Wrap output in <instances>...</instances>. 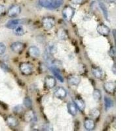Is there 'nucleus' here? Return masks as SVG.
<instances>
[{
    "label": "nucleus",
    "mask_w": 131,
    "mask_h": 131,
    "mask_svg": "<svg viewBox=\"0 0 131 131\" xmlns=\"http://www.w3.org/2000/svg\"><path fill=\"white\" fill-rule=\"evenodd\" d=\"M75 10L72 7L66 6L62 10V16L64 19L67 21H70L73 18Z\"/></svg>",
    "instance_id": "1"
},
{
    "label": "nucleus",
    "mask_w": 131,
    "mask_h": 131,
    "mask_svg": "<svg viewBox=\"0 0 131 131\" xmlns=\"http://www.w3.org/2000/svg\"><path fill=\"white\" fill-rule=\"evenodd\" d=\"M20 70L25 75H29L32 73L33 67L29 63L23 62L20 64Z\"/></svg>",
    "instance_id": "2"
},
{
    "label": "nucleus",
    "mask_w": 131,
    "mask_h": 131,
    "mask_svg": "<svg viewBox=\"0 0 131 131\" xmlns=\"http://www.w3.org/2000/svg\"><path fill=\"white\" fill-rule=\"evenodd\" d=\"M42 24L45 30H51L55 25V20L52 17H45L42 20Z\"/></svg>",
    "instance_id": "3"
},
{
    "label": "nucleus",
    "mask_w": 131,
    "mask_h": 131,
    "mask_svg": "<svg viewBox=\"0 0 131 131\" xmlns=\"http://www.w3.org/2000/svg\"><path fill=\"white\" fill-rule=\"evenodd\" d=\"M21 12V8L18 5H14L10 7L8 10V16L10 17H16L20 15Z\"/></svg>",
    "instance_id": "4"
},
{
    "label": "nucleus",
    "mask_w": 131,
    "mask_h": 131,
    "mask_svg": "<svg viewBox=\"0 0 131 131\" xmlns=\"http://www.w3.org/2000/svg\"><path fill=\"white\" fill-rule=\"evenodd\" d=\"M97 31L99 34L102 35L103 36H107L110 33V30L108 27L104 24H99L97 27Z\"/></svg>",
    "instance_id": "5"
},
{
    "label": "nucleus",
    "mask_w": 131,
    "mask_h": 131,
    "mask_svg": "<svg viewBox=\"0 0 131 131\" xmlns=\"http://www.w3.org/2000/svg\"><path fill=\"white\" fill-rule=\"evenodd\" d=\"M10 49L14 52H20L24 49V44L21 42H15L10 45Z\"/></svg>",
    "instance_id": "6"
},
{
    "label": "nucleus",
    "mask_w": 131,
    "mask_h": 131,
    "mask_svg": "<svg viewBox=\"0 0 131 131\" xmlns=\"http://www.w3.org/2000/svg\"><path fill=\"white\" fill-rule=\"evenodd\" d=\"M45 83L48 89H52L56 86L57 81L52 76H47L45 79Z\"/></svg>",
    "instance_id": "7"
},
{
    "label": "nucleus",
    "mask_w": 131,
    "mask_h": 131,
    "mask_svg": "<svg viewBox=\"0 0 131 131\" xmlns=\"http://www.w3.org/2000/svg\"><path fill=\"white\" fill-rule=\"evenodd\" d=\"M104 89L106 91V92L112 94L115 90V83L113 81L106 82L104 85Z\"/></svg>",
    "instance_id": "8"
},
{
    "label": "nucleus",
    "mask_w": 131,
    "mask_h": 131,
    "mask_svg": "<svg viewBox=\"0 0 131 131\" xmlns=\"http://www.w3.org/2000/svg\"><path fill=\"white\" fill-rule=\"evenodd\" d=\"M68 81L70 85H73V86H78L80 83L81 78L78 75H72L69 76L68 78Z\"/></svg>",
    "instance_id": "9"
},
{
    "label": "nucleus",
    "mask_w": 131,
    "mask_h": 131,
    "mask_svg": "<svg viewBox=\"0 0 131 131\" xmlns=\"http://www.w3.org/2000/svg\"><path fill=\"white\" fill-rule=\"evenodd\" d=\"M23 23V20H20V19L11 20H9V22H8L7 24H6V27L7 28H8L9 29H13V30L15 27H16L18 25H20Z\"/></svg>",
    "instance_id": "10"
},
{
    "label": "nucleus",
    "mask_w": 131,
    "mask_h": 131,
    "mask_svg": "<svg viewBox=\"0 0 131 131\" xmlns=\"http://www.w3.org/2000/svg\"><path fill=\"white\" fill-rule=\"evenodd\" d=\"M54 94V96L57 98L62 99V98H64L66 96V95H67V92L62 87H58V88H57L55 90Z\"/></svg>",
    "instance_id": "11"
},
{
    "label": "nucleus",
    "mask_w": 131,
    "mask_h": 131,
    "mask_svg": "<svg viewBox=\"0 0 131 131\" xmlns=\"http://www.w3.org/2000/svg\"><path fill=\"white\" fill-rule=\"evenodd\" d=\"M28 53L30 57L36 58L40 55V50L38 47L36 46H31L29 48Z\"/></svg>",
    "instance_id": "12"
},
{
    "label": "nucleus",
    "mask_w": 131,
    "mask_h": 131,
    "mask_svg": "<svg viewBox=\"0 0 131 131\" xmlns=\"http://www.w3.org/2000/svg\"><path fill=\"white\" fill-rule=\"evenodd\" d=\"M6 122L7 125L11 128H15L18 125V120L13 116H9L7 117Z\"/></svg>",
    "instance_id": "13"
},
{
    "label": "nucleus",
    "mask_w": 131,
    "mask_h": 131,
    "mask_svg": "<svg viewBox=\"0 0 131 131\" xmlns=\"http://www.w3.org/2000/svg\"><path fill=\"white\" fill-rule=\"evenodd\" d=\"M75 105L76 107H78V109L81 112H83L85 110V102L83 100L79 98H76L74 100Z\"/></svg>",
    "instance_id": "14"
},
{
    "label": "nucleus",
    "mask_w": 131,
    "mask_h": 131,
    "mask_svg": "<svg viewBox=\"0 0 131 131\" xmlns=\"http://www.w3.org/2000/svg\"><path fill=\"white\" fill-rule=\"evenodd\" d=\"M92 73L93 75L97 79H102L104 75V72L100 68L94 67L92 68Z\"/></svg>",
    "instance_id": "15"
},
{
    "label": "nucleus",
    "mask_w": 131,
    "mask_h": 131,
    "mask_svg": "<svg viewBox=\"0 0 131 131\" xmlns=\"http://www.w3.org/2000/svg\"><path fill=\"white\" fill-rule=\"evenodd\" d=\"M85 128L87 130H92L95 127V123L94 121L91 119H86L85 121Z\"/></svg>",
    "instance_id": "16"
},
{
    "label": "nucleus",
    "mask_w": 131,
    "mask_h": 131,
    "mask_svg": "<svg viewBox=\"0 0 131 131\" xmlns=\"http://www.w3.org/2000/svg\"><path fill=\"white\" fill-rule=\"evenodd\" d=\"M24 118H25V120L27 122H32V121H34L36 119V115L34 113V112L31 110L28 111V112L26 113L25 115H24Z\"/></svg>",
    "instance_id": "17"
},
{
    "label": "nucleus",
    "mask_w": 131,
    "mask_h": 131,
    "mask_svg": "<svg viewBox=\"0 0 131 131\" xmlns=\"http://www.w3.org/2000/svg\"><path fill=\"white\" fill-rule=\"evenodd\" d=\"M13 32L15 34V35L17 36H23L25 33L23 27L21 25H18L16 27H15V28L13 29Z\"/></svg>",
    "instance_id": "18"
},
{
    "label": "nucleus",
    "mask_w": 131,
    "mask_h": 131,
    "mask_svg": "<svg viewBox=\"0 0 131 131\" xmlns=\"http://www.w3.org/2000/svg\"><path fill=\"white\" fill-rule=\"evenodd\" d=\"M64 0H54L53 1L51 5L48 7L49 9H56L57 8L60 7L62 5Z\"/></svg>",
    "instance_id": "19"
},
{
    "label": "nucleus",
    "mask_w": 131,
    "mask_h": 131,
    "mask_svg": "<svg viewBox=\"0 0 131 131\" xmlns=\"http://www.w3.org/2000/svg\"><path fill=\"white\" fill-rule=\"evenodd\" d=\"M68 111L72 115H75L77 113V107L75 105L72 103H70L68 104Z\"/></svg>",
    "instance_id": "20"
},
{
    "label": "nucleus",
    "mask_w": 131,
    "mask_h": 131,
    "mask_svg": "<svg viewBox=\"0 0 131 131\" xmlns=\"http://www.w3.org/2000/svg\"><path fill=\"white\" fill-rule=\"evenodd\" d=\"M104 104L106 110H108L113 106V102L111 98H108L107 96H106L104 98Z\"/></svg>",
    "instance_id": "21"
},
{
    "label": "nucleus",
    "mask_w": 131,
    "mask_h": 131,
    "mask_svg": "<svg viewBox=\"0 0 131 131\" xmlns=\"http://www.w3.org/2000/svg\"><path fill=\"white\" fill-rule=\"evenodd\" d=\"M53 1H54V0H39V4L40 6L48 9V7L53 2Z\"/></svg>",
    "instance_id": "22"
},
{
    "label": "nucleus",
    "mask_w": 131,
    "mask_h": 131,
    "mask_svg": "<svg viewBox=\"0 0 131 131\" xmlns=\"http://www.w3.org/2000/svg\"><path fill=\"white\" fill-rule=\"evenodd\" d=\"M51 71H52V72L53 73L54 75L55 76L56 78L58 79V81H60L61 83H63V82H64V79H63L62 76L61 75L60 73L58 72V70H57V68H51Z\"/></svg>",
    "instance_id": "23"
},
{
    "label": "nucleus",
    "mask_w": 131,
    "mask_h": 131,
    "mask_svg": "<svg viewBox=\"0 0 131 131\" xmlns=\"http://www.w3.org/2000/svg\"><path fill=\"white\" fill-rule=\"evenodd\" d=\"M99 5H100V8L101 9L102 11L103 14H104V17L106 18V20H108V11H107V9L106 7L105 6V5L103 3H102V2H100L99 3Z\"/></svg>",
    "instance_id": "24"
},
{
    "label": "nucleus",
    "mask_w": 131,
    "mask_h": 131,
    "mask_svg": "<svg viewBox=\"0 0 131 131\" xmlns=\"http://www.w3.org/2000/svg\"><path fill=\"white\" fill-rule=\"evenodd\" d=\"M100 113V111L98 110V109H93V110H92L90 112L89 115H90V116H91L92 118H94V119H96V118H98V117H99Z\"/></svg>",
    "instance_id": "25"
},
{
    "label": "nucleus",
    "mask_w": 131,
    "mask_h": 131,
    "mask_svg": "<svg viewBox=\"0 0 131 131\" xmlns=\"http://www.w3.org/2000/svg\"><path fill=\"white\" fill-rule=\"evenodd\" d=\"M93 97H94V100H100L101 99L102 94L100 90L95 89L93 91Z\"/></svg>",
    "instance_id": "26"
},
{
    "label": "nucleus",
    "mask_w": 131,
    "mask_h": 131,
    "mask_svg": "<svg viewBox=\"0 0 131 131\" xmlns=\"http://www.w3.org/2000/svg\"><path fill=\"white\" fill-rule=\"evenodd\" d=\"M24 104L26 107H31V105H32V102L29 97H26V98H24Z\"/></svg>",
    "instance_id": "27"
},
{
    "label": "nucleus",
    "mask_w": 131,
    "mask_h": 131,
    "mask_svg": "<svg viewBox=\"0 0 131 131\" xmlns=\"http://www.w3.org/2000/svg\"><path fill=\"white\" fill-rule=\"evenodd\" d=\"M6 50V47L3 43H0V55L3 54Z\"/></svg>",
    "instance_id": "28"
},
{
    "label": "nucleus",
    "mask_w": 131,
    "mask_h": 131,
    "mask_svg": "<svg viewBox=\"0 0 131 131\" xmlns=\"http://www.w3.org/2000/svg\"><path fill=\"white\" fill-rule=\"evenodd\" d=\"M5 7L3 5H0V16L3 15L5 13Z\"/></svg>",
    "instance_id": "29"
},
{
    "label": "nucleus",
    "mask_w": 131,
    "mask_h": 131,
    "mask_svg": "<svg viewBox=\"0 0 131 131\" xmlns=\"http://www.w3.org/2000/svg\"><path fill=\"white\" fill-rule=\"evenodd\" d=\"M71 2H72L73 3H74V4L78 5V4H81V3H83L84 0H71Z\"/></svg>",
    "instance_id": "30"
},
{
    "label": "nucleus",
    "mask_w": 131,
    "mask_h": 131,
    "mask_svg": "<svg viewBox=\"0 0 131 131\" xmlns=\"http://www.w3.org/2000/svg\"><path fill=\"white\" fill-rule=\"evenodd\" d=\"M44 130H52L53 128H52V127L50 125L46 124L45 125V127H44Z\"/></svg>",
    "instance_id": "31"
},
{
    "label": "nucleus",
    "mask_w": 131,
    "mask_h": 131,
    "mask_svg": "<svg viewBox=\"0 0 131 131\" xmlns=\"http://www.w3.org/2000/svg\"><path fill=\"white\" fill-rule=\"evenodd\" d=\"M115 54V48L114 47H112V49H110V55L112 57H114Z\"/></svg>",
    "instance_id": "32"
},
{
    "label": "nucleus",
    "mask_w": 131,
    "mask_h": 131,
    "mask_svg": "<svg viewBox=\"0 0 131 131\" xmlns=\"http://www.w3.org/2000/svg\"><path fill=\"white\" fill-rule=\"evenodd\" d=\"M105 2H106L108 3H115V0H105Z\"/></svg>",
    "instance_id": "33"
}]
</instances>
